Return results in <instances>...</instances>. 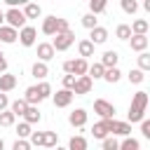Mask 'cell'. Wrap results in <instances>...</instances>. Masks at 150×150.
<instances>
[{"label":"cell","mask_w":150,"mask_h":150,"mask_svg":"<svg viewBox=\"0 0 150 150\" xmlns=\"http://www.w3.org/2000/svg\"><path fill=\"white\" fill-rule=\"evenodd\" d=\"M145 110H148V91H136L131 96V103H129V112H127V120L129 124L134 122H143L145 120Z\"/></svg>","instance_id":"6da1fadb"},{"label":"cell","mask_w":150,"mask_h":150,"mask_svg":"<svg viewBox=\"0 0 150 150\" xmlns=\"http://www.w3.org/2000/svg\"><path fill=\"white\" fill-rule=\"evenodd\" d=\"M87 68H89V63H87L84 59H70V61H63V73H66V75L82 77V75H87Z\"/></svg>","instance_id":"7a4b0ae2"},{"label":"cell","mask_w":150,"mask_h":150,"mask_svg":"<svg viewBox=\"0 0 150 150\" xmlns=\"http://www.w3.org/2000/svg\"><path fill=\"white\" fill-rule=\"evenodd\" d=\"M94 112L101 117V120H115V103L105 101V98H96L94 101Z\"/></svg>","instance_id":"3957f363"},{"label":"cell","mask_w":150,"mask_h":150,"mask_svg":"<svg viewBox=\"0 0 150 150\" xmlns=\"http://www.w3.org/2000/svg\"><path fill=\"white\" fill-rule=\"evenodd\" d=\"M73 42H75V33H73V30H66V33H56L49 45L54 47V52H66Z\"/></svg>","instance_id":"277c9868"},{"label":"cell","mask_w":150,"mask_h":150,"mask_svg":"<svg viewBox=\"0 0 150 150\" xmlns=\"http://www.w3.org/2000/svg\"><path fill=\"white\" fill-rule=\"evenodd\" d=\"M5 26H9V28H14V30H21L23 26H26V16H23V12L21 9H7L5 12Z\"/></svg>","instance_id":"5b68a950"},{"label":"cell","mask_w":150,"mask_h":150,"mask_svg":"<svg viewBox=\"0 0 150 150\" xmlns=\"http://www.w3.org/2000/svg\"><path fill=\"white\" fill-rule=\"evenodd\" d=\"M110 136H131V124L129 122H120V120H110Z\"/></svg>","instance_id":"8992f818"},{"label":"cell","mask_w":150,"mask_h":150,"mask_svg":"<svg viewBox=\"0 0 150 150\" xmlns=\"http://www.w3.org/2000/svg\"><path fill=\"white\" fill-rule=\"evenodd\" d=\"M35 38H38V30H35L33 26H23V28L19 30V42H21L23 47H33V45H35Z\"/></svg>","instance_id":"52a82bcc"},{"label":"cell","mask_w":150,"mask_h":150,"mask_svg":"<svg viewBox=\"0 0 150 150\" xmlns=\"http://www.w3.org/2000/svg\"><path fill=\"white\" fill-rule=\"evenodd\" d=\"M52 101H54L56 108H68V105L73 103V91H68V89H59L56 94H52Z\"/></svg>","instance_id":"ba28073f"},{"label":"cell","mask_w":150,"mask_h":150,"mask_svg":"<svg viewBox=\"0 0 150 150\" xmlns=\"http://www.w3.org/2000/svg\"><path fill=\"white\" fill-rule=\"evenodd\" d=\"M91 80L87 77V75H82V77H77L75 80V87H73V96H84V94H89L91 91Z\"/></svg>","instance_id":"9c48e42d"},{"label":"cell","mask_w":150,"mask_h":150,"mask_svg":"<svg viewBox=\"0 0 150 150\" xmlns=\"http://www.w3.org/2000/svg\"><path fill=\"white\" fill-rule=\"evenodd\" d=\"M87 117H89V115H87V110H84V108H75V110L68 115V124L80 129V127H84V124H87Z\"/></svg>","instance_id":"30bf717a"},{"label":"cell","mask_w":150,"mask_h":150,"mask_svg":"<svg viewBox=\"0 0 150 150\" xmlns=\"http://www.w3.org/2000/svg\"><path fill=\"white\" fill-rule=\"evenodd\" d=\"M91 136L98 138V141L108 138V136H110V120H101V122H96V124L91 127Z\"/></svg>","instance_id":"8fae6325"},{"label":"cell","mask_w":150,"mask_h":150,"mask_svg":"<svg viewBox=\"0 0 150 150\" xmlns=\"http://www.w3.org/2000/svg\"><path fill=\"white\" fill-rule=\"evenodd\" d=\"M89 42L96 47V45H103V42H108V28H103V26H96V28H91L89 30Z\"/></svg>","instance_id":"7c38bea8"},{"label":"cell","mask_w":150,"mask_h":150,"mask_svg":"<svg viewBox=\"0 0 150 150\" xmlns=\"http://www.w3.org/2000/svg\"><path fill=\"white\" fill-rule=\"evenodd\" d=\"M148 45H150V40H148V35H131L129 38V47H131V52H145L148 49Z\"/></svg>","instance_id":"4fadbf2b"},{"label":"cell","mask_w":150,"mask_h":150,"mask_svg":"<svg viewBox=\"0 0 150 150\" xmlns=\"http://www.w3.org/2000/svg\"><path fill=\"white\" fill-rule=\"evenodd\" d=\"M19 40V30L9 26H0V45H14Z\"/></svg>","instance_id":"5bb4252c"},{"label":"cell","mask_w":150,"mask_h":150,"mask_svg":"<svg viewBox=\"0 0 150 150\" xmlns=\"http://www.w3.org/2000/svg\"><path fill=\"white\" fill-rule=\"evenodd\" d=\"M54 54H56V52H54V47H52L49 42H40V45H38V59H40L42 63L52 61V59H54Z\"/></svg>","instance_id":"9a60e30c"},{"label":"cell","mask_w":150,"mask_h":150,"mask_svg":"<svg viewBox=\"0 0 150 150\" xmlns=\"http://www.w3.org/2000/svg\"><path fill=\"white\" fill-rule=\"evenodd\" d=\"M117 61H120V54L115 52V49H108V52H103V56H101V66L103 68H117Z\"/></svg>","instance_id":"2e32d148"},{"label":"cell","mask_w":150,"mask_h":150,"mask_svg":"<svg viewBox=\"0 0 150 150\" xmlns=\"http://www.w3.org/2000/svg\"><path fill=\"white\" fill-rule=\"evenodd\" d=\"M14 87H16V75H12V73H2V75H0V94L12 91Z\"/></svg>","instance_id":"e0dca14e"},{"label":"cell","mask_w":150,"mask_h":150,"mask_svg":"<svg viewBox=\"0 0 150 150\" xmlns=\"http://www.w3.org/2000/svg\"><path fill=\"white\" fill-rule=\"evenodd\" d=\"M21 117H23V122H26V124H38V122L42 120V115H40L38 105H28V108H26V112H23Z\"/></svg>","instance_id":"ac0fdd59"},{"label":"cell","mask_w":150,"mask_h":150,"mask_svg":"<svg viewBox=\"0 0 150 150\" xmlns=\"http://www.w3.org/2000/svg\"><path fill=\"white\" fill-rule=\"evenodd\" d=\"M21 12H23V16H26V21H28V19H38V16L42 14V7H40L38 2H26Z\"/></svg>","instance_id":"d6986e66"},{"label":"cell","mask_w":150,"mask_h":150,"mask_svg":"<svg viewBox=\"0 0 150 150\" xmlns=\"http://www.w3.org/2000/svg\"><path fill=\"white\" fill-rule=\"evenodd\" d=\"M30 73H33V77H38V80H42V82H45V77L49 75V66H47V63H42V61H35V63H33V68H30Z\"/></svg>","instance_id":"ffe728a7"},{"label":"cell","mask_w":150,"mask_h":150,"mask_svg":"<svg viewBox=\"0 0 150 150\" xmlns=\"http://www.w3.org/2000/svg\"><path fill=\"white\" fill-rule=\"evenodd\" d=\"M23 101H26L28 105H38V103L42 101V98H40V91H38V84H33V87H28V89H26Z\"/></svg>","instance_id":"44dd1931"},{"label":"cell","mask_w":150,"mask_h":150,"mask_svg":"<svg viewBox=\"0 0 150 150\" xmlns=\"http://www.w3.org/2000/svg\"><path fill=\"white\" fill-rule=\"evenodd\" d=\"M56 23H59V16H45V21H42V33H45V35H56Z\"/></svg>","instance_id":"7402d4cb"},{"label":"cell","mask_w":150,"mask_h":150,"mask_svg":"<svg viewBox=\"0 0 150 150\" xmlns=\"http://www.w3.org/2000/svg\"><path fill=\"white\" fill-rule=\"evenodd\" d=\"M26 108H28V103H26L23 98H16V101H9V112H12L14 117H21V115L26 112Z\"/></svg>","instance_id":"603a6c76"},{"label":"cell","mask_w":150,"mask_h":150,"mask_svg":"<svg viewBox=\"0 0 150 150\" xmlns=\"http://www.w3.org/2000/svg\"><path fill=\"white\" fill-rule=\"evenodd\" d=\"M129 28H131V35H145V33H148V28H150V23H148L145 19H136Z\"/></svg>","instance_id":"cb8c5ba5"},{"label":"cell","mask_w":150,"mask_h":150,"mask_svg":"<svg viewBox=\"0 0 150 150\" xmlns=\"http://www.w3.org/2000/svg\"><path fill=\"white\" fill-rule=\"evenodd\" d=\"M77 52H80V59L87 61V56H94V45L89 40H80L77 42Z\"/></svg>","instance_id":"d4e9b609"},{"label":"cell","mask_w":150,"mask_h":150,"mask_svg":"<svg viewBox=\"0 0 150 150\" xmlns=\"http://www.w3.org/2000/svg\"><path fill=\"white\" fill-rule=\"evenodd\" d=\"M103 73H105V68H103L101 63H91V66L87 68V77H89L91 82H94V80H101Z\"/></svg>","instance_id":"484cf974"},{"label":"cell","mask_w":150,"mask_h":150,"mask_svg":"<svg viewBox=\"0 0 150 150\" xmlns=\"http://www.w3.org/2000/svg\"><path fill=\"white\" fill-rule=\"evenodd\" d=\"M66 150H87V138L84 136H73L68 141V148Z\"/></svg>","instance_id":"4316f807"},{"label":"cell","mask_w":150,"mask_h":150,"mask_svg":"<svg viewBox=\"0 0 150 150\" xmlns=\"http://www.w3.org/2000/svg\"><path fill=\"white\" fill-rule=\"evenodd\" d=\"M120 150H141V143H138V138L127 136V138L120 141Z\"/></svg>","instance_id":"83f0119b"},{"label":"cell","mask_w":150,"mask_h":150,"mask_svg":"<svg viewBox=\"0 0 150 150\" xmlns=\"http://www.w3.org/2000/svg\"><path fill=\"white\" fill-rule=\"evenodd\" d=\"M120 77H122L120 68H105V73H103V80H105V82H110V84H117V82H120Z\"/></svg>","instance_id":"f1b7e54d"},{"label":"cell","mask_w":150,"mask_h":150,"mask_svg":"<svg viewBox=\"0 0 150 150\" xmlns=\"http://www.w3.org/2000/svg\"><path fill=\"white\" fill-rule=\"evenodd\" d=\"M42 145H45V148H52V150H54V148L59 145V134H56V131H45Z\"/></svg>","instance_id":"f546056e"},{"label":"cell","mask_w":150,"mask_h":150,"mask_svg":"<svg viewBox=\"0 0 150 150\" xmlns=\"http://www.w3.org/2000/svg\"><path fill=\"white\" fill-rule=\"evenodd\" d=\"M105 7H108V5H105V0H91V2H89V14H94V16H96V14L105 12Z\"/></svg>","instance_id":"4dcf8cb0"},{"label":"cell","mask_w":150,"mask_h":150,"mask_svg":"<svg viewBox=\"0 0 150 150\" xmlns=\"http://www.w3.org/2000/svg\"><path fill=\"white\" fill-rule=\"evenodd\" d=\"M30 134H33L30 124H26V122H19V124H16V136H19L21 141H26V138H28Z\"/></svg>","instance_id":"1f68e13d"},{"label":"cell","mask_w":150,"mask_h":150,"mask_svg":"<svg viewBox=\"0 0 150 150\" xmlns=\"http://www.w3.org/2000/svg\"><path fill=\"white\" fill-rule=\"evenodd\" d=\"M101 150H120V141L115 136H108L101 141Z\"/></svg>","instance_id":"d6a6232c"},{"label":"cell","mask_w":150,"mask_h":150,"mask_svg":"<svg viewBox=\"0 0 150 150\" xmlns=\"http://www.w3.org/2000/svg\"><path fill=\"white\" fill-rule=\"evenodd\" d=\"M115 35H117L120 40H129V38H131V28H129V23H120V26L115 28Z\"/></svg>","instance_id":"836d02e7"},{"label":"cell","mask_w":150,"mask_h":150,"mask_svg":"<svg viewBox=\"0 0 150 150\" xmlns=\"http://www.w3.org/2000/svg\"><path fill=\"white\" fill-rule=\"evenodd\" d=\"M138 70H141V73L150 70V54H148V52H141V54H138Z\"/></svg>","instance_id":"e575fe53"},{"label":"cell","mask_w":150,"mask_h":150,"mask_svg":"<svg viewBox=\"0 0 150 150\" xmlns=\"http://www.w3.org/2000/svg\"><path fill=\"white\" fill-rule=\"evenodd\" d=\"M127 77H129V82H131V84H141V82L145 80V73H141L138 68H131Z\"/></svg>","instance_id":"d590c367"},{"label":"cell","mask_w":150,"mask_h":150,"mask_svg":"<svg viewBox=\"0 0 150 150\" xmlns=\"http://www.w3.org/2000/svg\"><path fill=\"white\" fill-rule=\"evenodd\" d=\"M14 122H16V117H14L9 110H2V112H0V127H12Z\"/></svg>","instance_id":"8d00e7d4"},{"label":"cell","mask_w":150,"mask_h":150,"mask_svg":"<svg viewBox=\"0 0 150 150\" xmlns=\"http://www.w3.org/2000/svg\"><path fill=\"white\" fill-rule=\"evenodd\" d=\"M122 9H124L127 14H136V12H138V2H136V0H122Z\"/></svg>","instance_id":"74e56055"},{"label":"cell","mask_w":150,"mask_h":150,"mask_svg":"<svg viewBox=\"0 0 150 150\" xmlns=\"http://www.w3.org/2000/svg\"><path fill=\"white\" fill-rule=\"evenodd\" d=\"M82 26L91 30V28H96V26H98V19H96L94 14H84V16H82Z\"/></svg>","instance_id":"f35d334b"},{"label":"cell","mask_w":150,"mask_h":150,"mask_svg":"<svg viewBox=\"0 0 150 150\" xmlns=\"http://www.w3.org/2000/svg\"><path fill=\"white\" fill-rule=\"evenodd\" d=\"M38 91H40V98H42V101L49 98V96H52V87H49V82H40V84H38Z\"/></svg>","instance_id":"ab89813d"},{"label":"cell","mask_w":150,"mask_h":150,"mask_svg":"<svg viewBox=\"0 0 150 150\" xmlns=\"http://www.w3.org/2000/svg\"><path fill=\"white\" fill-rule=\"evenodd\" d=\"M42 138H45V131H33L28 136V143L30 145H42Z\"/></svg>","instance_id":"60d3db41"},{"label":"cell","mask_w":150,"mask_h":150,"mask_svg":"<svg viewBox=\"0 0 150 150\" xmlns=\"http://www.w3.org/2000/svg\"><path fill=\"white\" fill-rule=\"evenodd\" d=\"M75 80H77L75 75H63V80H61V82H63V89L73 91V87H75Z\"/></svg>","instance_id":"b9f144b4"},{"label":"cell","mask_w":150,"mask_h":150,"mask_svg":"<svg viewBox=\"0 0 150 150\" xmlns=\"http://www.w3.org/2000/svg\"><path fill=\"white\" fill-rule=\"evenodd\" d=\"M12 150H30V143H28V141L16 138V141H14V145H12Z\"/></svg>","instance_id":"7bdbcfd3"},{"label":"cell","mask_w":150,"mask_h":150,"mask_svg":"<svg viewBox=\"0 0 150 150\" xmlns=\"http://www.w3.org/2000/svg\"><path fill=\"white\" fill-rule=\"evenodd\" d=\"M141 134H143L145 138H150V120H143V122H141Z\"/></svg>","instance_id":"ee69618b"},{"label":"cell","mask_w":150,"mask_h":150,"mask_svg":"<svg viewBox=\"0 0 150 150\" xmlns=\"http://www.w3.org/2000/svg\"><path fill=\"white\" fill-rule=\"evenodd\" d=\"M2 110H9V96L7 94H0V112Z\"/></svg>","instance_id":"f6af8a7d"},{"label":"cell","mask_w":150,"mask_h":150,"mask_svg":"<svg viewBox=\"0 0 150 150\" xmlns=\"http://www.w3.org/2000/svg\"><path fill=\"white\" fill-rule=\"evenodd\" d=\"M2 73H7V59H5V54H0V75Z\"/></svg>","instance_id":"bcb514c9"},{"label":"cell","mask_w":150,"mask_h":150,"mask_svg":"<svg viewBox=\"0 0 150 150\" xmlns=\"http://www.w3.org/2000/svg\"><path fill=\"white\" fill-rule=\"evenodd\" d=\"M0 26H5V12L0 9Z\"/></svg>","instance_id":"7dc6e473"},{"label":"cell","mask_w":150,"mask_h":150,"mask_svg":"<svg viewBox=\"0 0 150 150\" xmlns=\"http://www.w3.org/2000/svg\"><path fill=\"white\" fill-rule=\"evenodd\" d=\"M2 148H5V141H2V138H0V150H2Z\"/></svg>","instance_id":"c3c4849f"},{"label":"cell","mask_w":150,"mask_h":150,"mask_svg":"<svg viewBox=\"0 0 150 150\" xmlns=\"http://www.w3.org/2000/svg\"><path fill=\"white\" fill-rule=\"evenodd\" d=\"M54 150H66V148H61V145H56V148H54Z\"/></svg>","instance_id":"681fc988"},{"label":"cell","mask_w":150,"mask_h":150,"mask_svg":"<svg viewBox=\"0 0 150 150\" xmlns=\"http://www.w3.org/2000/svg\"><path fill=\"white\" fill-rule=\"evenodd\" d=\"M0 54H2V52H0Z\"/></svg>","instance_id":"f907efd6"}]
</instances>
